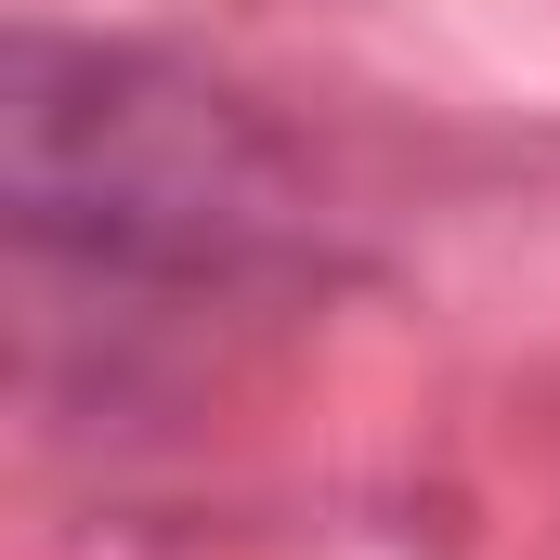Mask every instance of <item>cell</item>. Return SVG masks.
<instances>
[{"instance_id":"cell-1","label":"cell","mask_w":560,"mask_h":560,"mask_svg":"<svg viewBox=\"0 0 560 560\" xmlns=\"http://www.w3.org/2000/svg\"><path fill=\"white\" fill-rule=\"evenodd\" d=\"M13 209L52 248L92 261H248L287 222V170L222 92L143 66V52H92V39H13Z\"/></svg>"}]
</instances>
